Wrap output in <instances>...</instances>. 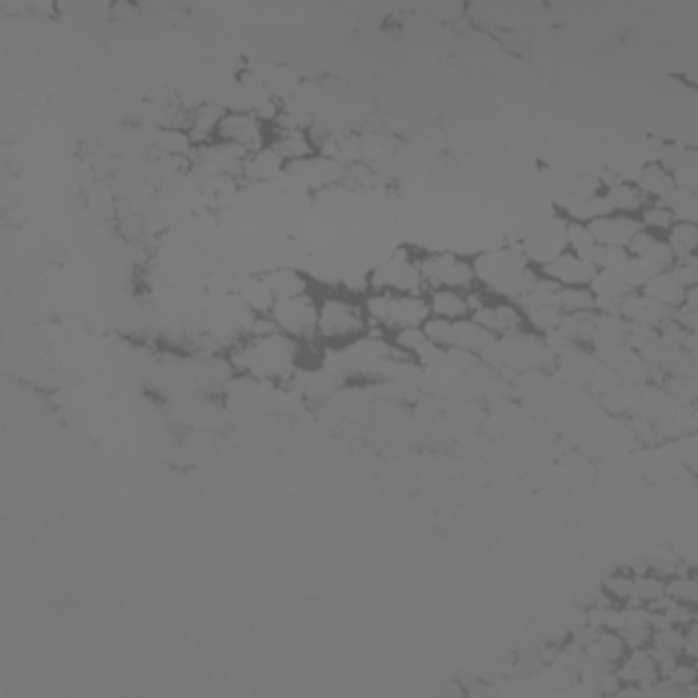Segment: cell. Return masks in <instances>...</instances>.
Instances as JSON below:
<instances>
[{
    "label": "cell",
    "mask_w": 698,
    "mask_h": 698,
    "mask_svg": "<svg viewBox=\"0 0 698 698\" xmlns=\"http://www.w3.org/2000/svg\"><path fill=\"white\" fill-rule=\"evenodd\" d=\"M303 349L300 341L276 330L268 336H246L227 352V358L235 374L270 385H290L303 369Z\"/></svg>",
    "instance_id": "1"
},
{
    "label": "cell",
    "mask_w": 698,
    "mask_h": 698,
    "mask_svg": "<svg viewBox=\"0 0 698 698\" xmlns=\"http://www.w3.org/2000/svg\"><path fill=\"white\" fill-rule=\"evenodd\" d=\"M472 270H475L478 287L489 298L510 300V303L524 298V292L540 276V270L529 265L519 246H502V249L483 251V254H478L472 260Z\"/></svg>",
    "instance_id": "2"
},
{
    "label": "cell",
    "mask_w": 698,
    "mask_h": 698,
    "mask_svg": "<svg viewBox=\"0 0 698 698\" xmlns=\"http://www.w3.org/2000/svg\"><path fill=\"white\" fill-rule=\"evenodd\" d=\"M478 358L494 369V374L505 371L524 377V374H546L557 369V358L551 355L546 339L527 328L502 339H491Z\"/></svg>",
    "instance_id": "3"
},
{
    "label": "cell",
    "mask_w": 698,
    "mask_h": 698,
    "mask_svg": "<svg viewBox=\"0 0 698 698\" xmlns=\"http://www.w3.org/2000/svg\"><path fill=\"white\" fill-rule=\"evenodd\" d=\"M366 333H369V317L363 309V298H355L347 292H328L325 298H320L317 344L344 347Z\"/></svg>",
    "instance_id": "4"
},
{
    "label": "cell",
    "mask_w": 698,
    "mask_h": 698,
    "mask_svg": "<svg viewBox=\"0 0 698 698\" xmlns=\"http://www.w3.org/2000/svg\"><path fill=\"white\" fill-rule=\"evenodd\" d=\"M363 309H366V317H369V330H377L388 339L399 330L423 328L431 317L426 295L369 292L363 298Z\"/></svg>",
    "instance_id": "5"
},
{
    "label": "cell",
    "mask_w": 698,
    "mask_h": 698,
    "mask_svg": "<svg viewBox=\"0 0 698 698\" xmlns=\"http://www.w3.org/2000/svg\"><path fill=\"white\" fill-rule=\"evenodd\" d=\"M371 292H396V295H426V281L420 273V254L409 249L390 251L385 260L374 262L369 273Z\"/></svg>",
    "instance_id": "6"
},
{
    "label": "cell",
    "mask_w": 698,
    "mask_h": 698,
    "mask_svg": "<svg viewBox=\"0 0 698 698\" xmlns=\"http://www.w3.org/2000/svg\"><path fill=\"white\" fill-rule=\"evenodd\" d=\"M420 273L426 281V290H459L469 292L478 287L472 260L456 251H429L420 254Z\"/></svg>",
    "instance_id": "7"
},
{
    "label": "cell",
    "mask_w": 698,
    "mask_h": 698,
    "mask_svg": "<svg viewBox=\"0 0 698 698\" xmlns=\"http://www.w3.org/2000/svg\"><path fill=\"white\" fill-rule=\"evenodd\" d=\"M317 317H320V298L314 292L298 298L276 300L270 309V320L290 339L306 344H317Z\"/></svg>",
    "instance_id": "8"
},
{
    "label": "cell",
    "mask_w": 698,
    "mask_h": 698,
    "mask_svg": "<svg viewBox=\"0 0 698 698\" xmlns=\"http://www.w3.org/2000/svg\"><path fill=\"white\" fill-rule=\"evenodd\" d=\"M521 254L535 270H543L554 257L568 251V221L559 216L557 210L546 219L535 221V227L521 238Z\"/></svg>",
    "instance_id": "9"
},
{
    "label": "cell",
    "mask_w": 698,
    "mask_h": 698,
    "mask_svg": "<svg viewBox=\"0 0 698 698\" xmlns=\"http://www.w3.org/2000/svg\"><path fill=\"white\" fill-rule=\"evenodd\" d=\"M423 333L437 347L461 349V352H472V355H480L491 341L489 333L480 328L472 317H467V320H437V317H429L426 325H423Z\"/></svg>",
    "instance_id": "10"
},
{
    "label": "cell",
    "mask_w": 698,
    "mask_h": 698,
    "mask_svg": "<svg viewBox=\"0 0 698 698\" xmlns=\"http://www.w3.org/2000/svg\"><path fill=\"white\" fill-rule=\"evenodd\" d=\"M216 140L227 142V145L243 150V153L249 156V153L268 148L270 126L268 123H262V120L249 110H227V115L221 118Z\"/></svg>",
    "instance_id": "11"
},
{
    "label": "cell",
    "mask_w": 698,
    "mask_h": 698,
    "mask_svg": "<svg viewBox=\"0 0 698 698\" xmlns=\"http://www.w3.org/2000/svg\"><path fill=\"white\" fill-rule=\"evenodd\" d=\"M614 677L619 679L622 690H630V693H655L660 669L647 647H633L628 649V652L622 655V660L614 666ZM622 690H619V693H622Z\"/></svg>",
    "instance_id": "12"
},
{
    "label": "cell",
    "mask_w": 698,
    "mask_h": 698,
    "mask_svg": "<svg viewBox=\"0 0 698 698\" xmlns=\"http://www.w3.org/2000/svg\"><path fill=\"white\" fill-rule=\"evenodd\" d=\"M472 320L478 322L491 339H502V336H510V333H519V330L527 328L524 325V311L510 300L497 298H486V303L478 311H472Z\"/></svg>",
    "instance_id": "13"
},
{
    "label": "cell",
    "mask_w": 698,
    "mask_h": 698,
    "mask_svg": "<svg viewBox=\"0 0 698 698\" xmlns=\"http://www.w3.org/2000/svg\"><path fill=\"white\" fill-rule=\"evenodd\" d=\"M617 314L628 322L630 328L639 330H660L671 320V311L663 309V306L655 303L652 298H647L644 292H630V295H625V298L619 300Z\"/></svg>",
    "instance_id": "14"
},
{
    "label": "cell",
    "mask_w": 698,
    "mask_h": 698,
    "mask_svg": "<svg viewBox=\"0 0 698 698\" xmlns=\"http://www.w3.org/2000/svg\"><path fill=\"white\" fill-rule=\"evenodd\" d=\"M595 273H598L595 265L573 251H562L559 257H554L546 268L540 270V276L551 279L557 287H589Z\"/></svg>",
    "instance_id": "15"
},
{
    "label": "cell",
    "mask_w": 698,
    "mask_h": 698,
    "mask_svg": "<svg viewBox=\"0 0 698 698\" xmlns=\"http://www.w3.org/2000/svg\"><path fill=\"white\" fill-rule=\"evenodd\" d=\"M589 235L595 238L598 246H614V249H625L630 238L641 230V224L636 216H622V213H609L600 219L589 221Z\"/></svg>",
    "instance_id": "16"
},
{
    "label": "cell",
    "mask_w": 698,
    "mask_h": 698,
    "mask_svg": "<svg viewBox=\"0 0 698 698\" xmlns=\"http://www.w3.org/2000/svg\"><path fill=\"white\" fill-rule=\"evenodd\" d=\"M284 172H287V161L281 159L279 153L268 145V148L249 153V156L243 159L240 180H243V183H254V186H270V183L284 178Z\"/></svg>",
    "instance_id": "17"
},
{
    "label": "cell",
    "mask_w": 698,
    "mask_h": 698,
    "mask_svg": "<svg viewBox=\"0 0 698 698\" xmlns=\"http://www.w3.org/2000/svg\"><path fill=\"white\" fill-rule=\"evenodd\" d=\"M603 200L609 205L611 213H622V216H639L641 210L647 208L649 200L636 189V183L630 178L603 180Z\"/></svg>",
    "instance_id": "18"
},
{
    "label": "cell",
    "mask_w": 698,
    "mask_h": 698,
    "mask_svg": "<svg viewBox=\"0 0 698 698\" xmlns=\"http://www.w3.org/2000/svg\"><path fill=\"white\" fill-rule=\"evenodd\" d=\"M224 115H227V107H221V104H197L194 110H189L186 131H189L191 142H194L197 148L216 142V134H219L221 118H224Z\"/></svg>",
    "instance_id": "19"
},
{
    "label": "cell",
    "mask_w": 698,
    "mask_h": 698,
    "mask_svg": "<svg viewBox=\"0 0 698 698\" xmlns=\"http://www.w3.org/2000/svg\"><path fill=\"white\" fill-rule=\"evenodd\" d=\"M581 652L587 655L589 660H595L606 669H614L622 655L628 652V644L622 641L617 630H592V636L587 639V644L581 647Z\"/></svg>",
    "instance_id": "20"
},
{
    "label": "cell",
    "mask_w": 698,
    "mask_h": 698,
    "mask_svg": "<svg viewBox=\"0 0 698 698\" xmlns=\"http://www.w3.org/2000/svg\"><path fill=\"white\" fill-rule=\"evenodd\" d=\"M630 180L649 202H663L674 191V175L658 161H644Z\"/></svg>",
    "instance_id": "21"
},
{
    "label": "cell",
    "mask_w": 698,
    "mask_h": 698,
    "mask_svg": "<svg viewBox=\"0 0 698 698\" xmlns=\"http://www.w3.org/2000/svg\"><path fill=\"white\" fill-rule=\"evenodd\" d=\"M270 148L279 153L287 164L306 161L317 156V145L311 140V131H276L270 129Z\"/></svg>",
    "instance_id": "22"
},
{
    "label": "cell",
    "mask_w": 698,
    "mask_h": 698,
    "mask_svg": "<svg viewBox=\"0 0 698 698\" xmlns=\"http://www.w3.org/2000/svg\"><path fill=\"white\" fill-rule=\"evenodd\" d=\"M262 279H265L270 295H273L276 300L298 298V295L311 292L309 276H306V273H300L298 268H290V265L268 270V273H262Z\"/></svg>",
    "instance_id": "23"
},
{
    "label": "cell",
    "mask_w": 698,
    "mask_h": 698,
    "mask_svg": "<svg viewBox=\"0 0 698 698\" xmlns=\"http://www.w3.org/2000/svg\"><path fill=\"white\" fill-rule=\"evenodd\" d=\"M429 314L437 320H467L472 317L469 295L459 290H426Z\"/></svg>",
    "instance_id": "24"
},
{
    "label": "cell",
    "mask_w": 698,
    "mask_h": 698,
    "mask_svg": "<svg viewBox=\"0 0 698 698\" xmlns=\"http://www.w3.org/2000/svg\"><path fill=\"white\" fill-rule=\"evenodd\" d=\"M230 292L232 295H238L240 303H243L251 314H257V317L270 314L273 303H276V298L270 295L268 284H265L262 276H243V279L232 284Z\"/></svg>",
    "instance_id": "25"
},
{
    "label": "cell",
    "mask_w": 698,
    "mask_h": 698,
    "mask_svg": "<svg viewBox=\"0 0 698 698\" xmlns=\"http://www.w3.org/2000/svg\"><path fill=\"white\" fill-rule=\"evenodd\" d=\"M639 292H644L647 298H652L655 303H660L663 309L669 311L679 309V303L685 298V290L674 281V276H671L669 270H666V273H658V276H649Z\"/></svg>",
    "instance_id": "26"
},
{
    "label": "cell",
    "mask_w": 698,
    "mask_h": 698,
    "mask_svg": "<svg viewBox=\"0 0 698 698\" xmlns=\"http://www.w3.org/2000/svg\"><path fill=\"white\" fill-rule=\"evenodd\" d=\"M666 246L674 254V262L690 260L698 254V224H690V221H674L671 230L663 235Z\"/></svg>",
    "instance_id": "27"
},
{
    "label": "cell",
    "mask_w": 698,
    "mask_h": 698,
    "mask_svg": "<svg viewBox=\"0 0 698 698\" xmlns=\"http://www.w3.org/2000/svg\"><path fill=\"white\" fill-rule=\"evenodd\" d=\"M660 598H666V579H660L655 573H633V589H630V603L636 606H655Z\"/></svg>",
    "instance_id": "28"
},
{
    "label": "cell",
    "mask_w": 698,
    "mask_h": 698,
    "mask_svg": "<svg viewBox=\"0 0 698 698\" xmlns=\"http://www.w3.org/2000/svg\"><path fill=\"white\" fill-rule=\"evenodd\" d=\"M666 598L682 606H696L698 603V581L693 576V568H685L666 579Z\"/></svg>",
    "instance_id": "29"
},
{
    "label": "cell",
    "mask_w": 698,
    "mask_h": 698,
    "mask_svg": "<svg viewBox=\"0 0 698 698\" xmlns=\"http://www.w3.org/2000/svg\"><path fill=\"white\" fill-rule=\"evenodd\" d=\"M557 306L562 314H587L595 311V295L589 287H559Z\"/></svg>",
    "instance_id": "30"
},
{
    "label": "cell",
    "mask_w": 698,
    "mask_h": 698,
    "mask_svg": "<svg viewBox=\"0 0 698 698\" xmlns=\"http://www.w3.org/2000/svg\"><path fill=\"white\" fill-rule=\"evenodd\" d=\"M663 205L671 210L674 221H690V224H698V194L696 191L688 189H677L671 191L669 197L663 200Z\"/></svg>",
    "instance_id": "31"
},
{
    "label": "cell",
    "mask_w": 698,
    "mask_h": 698,
    "mask_svg": "<svg viewBox=\"0 0 698 698\" xmlns=\"http://www.w3.org/2000/svg\"><path fill=\"white\" fill-rule=\"evenodd\" d=\"M633 260L639 262L641 270L649 276H658V273H666V270H671V265H674V254L669 251V246H666V240L658 238L652 246H649L641 257H633Z\"/></svg>",
    "instance_id": "32"
},
{
    "label": "cell",
    "mask_w": 698,
    "mask_h": 698,
    "mask_svg": "<svg viewBox=\"0 0 698 698\" xmlns=\"http://www.w3.org/2000/svg\"><path fill=\"white\" fill-rule=\"evenodd\" d=\"M636 219H639L641 230L652 232V235H658V238H663V235L671 230V224H674V216H671V210L666 208L663 202H649L647 208L641 210Z\"/></svg>",
    "instance_id": "33"
},
{
    "label": "cell",
    "mask_w": 698,
    "mask_h": 698,
    "mask_svg": "<svg viewBox=\"0 0 698 698\" xmlns=\"http://www.w3.org/2000/svg\"><path fill=\"white\" fill-rule=\"evenodd\" d=\"M644 559H647L649 573H655L660 579H669V576H674L679 570L690 568V565H685V559L679 557L674 549H669V546H663V549H658L655 554H649Z\"/></svg>",
    "instance_id": "34"
},
{
    "label": "cell",
    "mask_w": 698,
    "mask_h": 698,
    "mask_svg": "<svg viewBox=\"0 0 698 698\" xmlns=\"http://www.w3.org/2000/svg\"><path fill=\"white\" fill-rule=\"evenodd\" d=\"M600 589L603 595L611 600V603H630V589H633V573L628 570H611V576L600 581Z\"/></svg>",
    "instance_id": "35"
},
{
    "label": "cell",
    "mask_w": 698,
    "mask_h": 698,
    "mask_svg": "<svg viewBox=\"0 0 698 698\" xmlns=\"http://www.w3.org/2000/svg\"><path fill=\"white\" fill-rule=\"evenodd\" d=\"M595 238L589 235L587 224H576V221H568V251H573V254H579V257H584V260H589L592 257V251H595Z\"/></svg>",
    "instance_id": "36"
},
{
    "label": "cell",
    "mask_w": 698,
    "mask_h": 698,
    "mask_svg": "<svg viewBox=\"0 0 698 698\" xmlns=\"http://www.w3.org/2000/svg\"><path fill=\"white\" fill-rule=\"evenodd\" d=\"M674 281H677L682 290H690V287H698V260L690 257V260H679L671 265L669 270Z\"/></svg>",
    "instance_id": "37"
},
{
    "label": "cell",
    "mask_w": 698,
    "mask_h": 698,
    "mask_svg": "<svg viewBox=\"0 0 698 698\" xmlns=\"http://www.w3.org/2000/svg\"><path fill=\"white\" fill-rule=\"evenodd\" d=\"M426 14H429V22H453L461 14H467V9L456 3H437V6H426Z\"/></svg>",
    "instance_id": "38"
}]
</instances>
